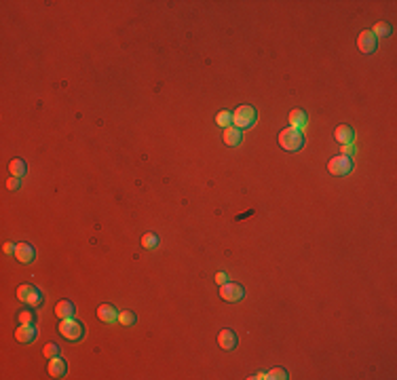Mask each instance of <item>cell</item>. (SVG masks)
<instances>
[{"mask_svg": "<svg viewBox=\"0 0 397 380\" xmlns=\"http://www.w3.org/2000/svg\"><path fill=\"white\" fill-rule=\"evenodd\" d=\"M279 146H281L283 150H288V152L300 150V148L304 146V136H302V131L294 129V127L283 129V131L279 133Z\"/></svg>", "mask_w": 397, "mask_h": 380, "instance_id": "obj_1", "label": "cell"}, {"mask_svg": "<svg viewBox=\"0 0 397 380\" xmlns=\"http://www.w3.org/2000/svg\"><path fill=\"white\" fill-rule=\"evenodd\" d=\"M256 110L253 106H237L232 112V125L237 129H251L256 125Z\"/></svg>", "mask_w": 397, "mask_h": 380, "instance_id": "obj_2", "label": "cell"}, {"mask_svg": "<svg viewBox=\"0 0 397 380\" xmlns=\"http://www.w3.org/2000/svg\"><path fill=\"white\" fill-rule=\"evenodd\" d=\"M57 330H59V334H62L66 340H70V342H76V340H80V338L85 336L83 323L76 321L74 317H70V319H62V323H59Z\"/></svg>", "mask_w": 397, "mask_h": 380, "instance_id": "obj_3", "label": "cell"}, {"mask_svg": "<svg viewBox=\"0 0 397 380\" xmlns=\"http://www.w3.org/2000/svg\"><path fill=\"white\" fill-rule=\"evenodd\" d=\"M17 298L24 304H28L30 309H36V306L43 304V294H40V290L34 285H19L17 287Z\"/></svg>", "mask_w": 397, "mask_h": 380, "instance_id": "obj_4", "label": "cell"}, {"mask_svg": "<svg viewBox=\"0 0 397 380\" xmlns=\"http://www.w3.org/2000/svg\"><path fill=\"white\" fill-rule=\"evenodd\" d=\"M328 171L332 173V176H347V173L353 171V159L351 157H344V155L334 157L328 163Z\"/></svg>", "mask_w": 397, "mask_h": 380, "instance_id": "obj_5", "label": "cell"}, {"mask_svg": "<svg viewBox=\"0 0 397 380\" xmlns=\"http://www.w3.org/2000/svg\"><path fill=\"white\" fill-rule=\"evenodd\" d=\"M220 296H222V300H226V302H239V300H243V296H245V290H243V285H239V283L226 281L224 285H220Z\"/></svg>", "mask_w": 397, "mask_h": 380, "instance_id": "obj_6", "label": "cell"}, {"mask_svg": "<svg viewBox=\"0 0 397 380\" xmlns=\"http://www.w3.org/2000/svg\"><path fill=\"white\" fill-rule=\"evenodd\" d=\"M376 47H378V40L374 38V34L370 32V30H363V32H359V38H357V49L361 51L363 55H372Z\"/></svg>", "mask_w": 397, "mask_h": 380, "instance_id": "obj_7", "label": "cell"}, {"mask_svg": "<svg viewBox=\"0 0 397 380\" xmlns=\"http://www.w3.org/2000/svg\"><path fill=\"white\" fill-rule=\"evenodd\" d=\"M15 258L22 262V264H32V262L36 260V249H34L30 243H17Z\"/></svg>", "mask_w": 397, "mask_h": 380, "instance_id": "obj_8", "label": "cell"}, {"mask_svg": "<svg viewBox=\"0 0 397 380\" xmlns=\"http://www.w3.org/2000/svg\"><path fill=\"white\" fill-rule=\"evenodd\" d=\"M97 319L112 325L118 321V311L112 304H101V306H97Z\"/></svg>", "mask_w": 397, "mask_h": 380, "instance_id": "obj_9", "label": "cell"}, {"mask_svg": "<svg viewBox=\"0 0 397 380\" xmlns=\"http://www.w3.org/2000/svg\"><path fill=\"white\" fill-rule=\"evenodd\" d=\"M36 327L34 325H19L17 330H15V338H17V342H22V344H30V342H34V338H36Z\"/></svg>", "mask_w": 397, "mask_h": 380, "instance_id": "obj_10", "label": "cell"}, {"mask_svg": "<svg viewBox=\"0 0 397 380\" xmlns=\"http://www.w3.org/2000/svg\"><path fill=\"white\" fill-rule=\"evenodd\" d=\"M334 140L340 142L342 146H347V144H355V131L349 125H338L334 129Z\"/></svg>", "mask_w": 397, "mask_h": 380, "instance_id": "obj_11", "label": "cell"}, {"mask_svg": "<svg viewBox=\"0 0 397 380\" xmlns=\"http://www.w3.org/2000/svg\"><path fill=\"white\" fill-rule=\"evenodd\" d=\"M47 369H49V376H51V378H64L66 372H68V365H66L64 359H59V355H57V357H53V359L49 361Z\"/></svg>", "mask_w": 397, "mask_h": 380, "instance_id": "obj_12", "label": "cell"}, {"mask_svg": "<svg viewBox=\"0 0 397 380\" xmlns=\"http://www.w3.org/2000/svg\"><path fill=\"white\" fill-rule=\"evenodd\" d=\"M218 344L224 348V351H232L237 346V334L232 330H222L218 336Z\"/></svg>", "mask_w": 397, "mask_h": 380, "instance_id": "obj_13", "label": "cell"}, {"mask_svg": "<svg viewBox=\"0 0 397 380\" xmlns=\"http://www.w3.org/2000/svg\"><path fill=\"white\" fill-rule=\"evenodd\" d=\"M307 122H309V118H307V112H304V110L296 108V110L290 112V125H292L294 129L302 131L304 127H307Z\"/></svg>", "mask_w": 397, "mask_h": 380, "instance_id": "obj_14", "label": "cell"}, {"mask_svg": "<svg viewBox=\"0 0 397 380\" xmlns=\"http://www.w3.org/2000/svg\"><path fill=\"white\" fill-rule=\"evenodd\" d=\"M74 313H76V309L70 300H59L55 306V315L59 319H70V317H74Z\"/></svg>", "mask_w": 397, "mask_h": 380, "instance_id": "obj_15", "label": "cell"}, {"mask_svg": "<svg viewBox=\"0 0 397 380\" xmlns=\"http://www.w3.org/2000/svg\"><path fill=\"white\" fill-rule=\"evenodd\" d=\"M224 144H226V146H239L241 144V129H237L235 125L224 129Z\"/></svg>", "mask_w": 397, "mask_h": 380, "instance_id": "obj_16", "label": "cell"}, {"mask_svg": "<svg viewBox=\"0 0 397 380\" xmlns=\"http://www.w3.org/2000/svg\"><path fill=\"white\" fill-rule=\"evenodd\" d=\"M9 171H11L13 178H19L22 180L26 176V161L24 159H13L11 163H9Z\"/></svg>", "mask_w": 397, "mask_h": 380, "instance_id": "obj_17", "label": "cell"}, {"mask_svg": "<svg viewBox=\"0 0 397 380\" xmlns=\"http://www.w3.org/2000/svg\"><path fill=\"white\" fill-rule=\"evenodd\" d=\"M370 32L374 34L376 40H378V38H386V36L391 34V26L386 24V22H378V24H376V26L370 30Z\"/></svg>", "mask_w": 397, "mask_h": 380, "instance_id": "obj_18", "label": "cell"}, {"mask_svg": "<svg viewBox=\"0 0 397 380\" xmlns=\"http://www.w3.org/2000/svg\"><path fill=\"white\" fill-rule=\"evenodd\" d=\"M216 125L222 127V129L232 127V112H228V110L218 112V114H216Z\"/></svg>", "mask_w": 397, "mask_h": 380, "instance_id": "obj_19", "label": "cell"}, {"mask_svg": "<svg viewBox=\"0 0 397 380\" xmlns=\"http://www.w3.org/2000/svg\"><path fill=\"white\" fill-rule=\"evenodd\" d=\"M142 247L144 249H157L159 247V237L155 232H146L144 237H142Z\"/></svg>", "mask_w": 397, "mask_h": 380, "instance_id": "obj_20", "label": "cell"}, {"mask_svg": "<svg viewBox=\"0 0 397 380\" xmlns=\"http://www.w3.org/2000/svg\"><path fill=\"white\" fill-rule=\"evenodd\" d=\"M118 323L125 325V327L134 325V323H136V315L131 313V311H120V313H118Z\"/></svg>", "mask_w": 397, "mask_h": 380, "instance_id": "obj_21", "label": "cell"}, {"mask_svg": "<svg viewBox=\"0 0 397 380\" xmlns=\"http://www.w3.org/2000/svg\"><path fill=\"white\" fill-rule=\"evenodd\" d=\"M286 378H290V376L283 367H275L271 372H267V380H286Z\"/></svg>", "mask_w": 397, "mask_h": 380, "instance_id": "obj_22", "label": "cell"}, {"mask_svg": "<svg viewBox=\"0 0 397 380\" xmlns=\"http://www.w3.org/2000/svg\"><path fill=\"white\" fill-rule=\"evenodd\" d=\"M43 355H45L47 359L57 357V355H59V346H57L55 342H47V344H45V348H43Z\"/></svg>", "mask_w": 397, "mask_h": 380, "instance_id": "obj_23", "label": "cell"}, {"mask_svg": "<svg viewBox=\"0 0 397 380\" xmlns=\"http://www.w3.org/2000/svg\"><path fill=\"white\" fill-rule=\"evenodd\" d=\"M19 323L34 325V313L32 311H22V313H19Z\"/></svg>", "mask_w": 397, "mask_h": 380, "instance_id": "obj_24", "label": "cell"}, {"mask_svg": "<svg viewBox=\"0 0 397 380\" xmlns=\"http://www.w3.org/2000/svg\"><path fill=\"white\" fill-rule=\"evenodd\" d=\"M19 186H22L19 178H13V176H11V178L7 180V188H9V190H19Z\"/></svg>", "mask_w": 397, "mask_h": 380, "instance_id": "obj_25", "label": "cell"}, {"mask_svg": "<svg viewBox=\"0 0 397 380\" xmlns=\"http://www.w3.org/2000/svg\"><path fill=\"white\" fill-rule=\"evenodd\" d=\"M15 249H17V245H15V243H11V241H7V243L3 245V251H5L7 256H13V254H15Z\"/></svg>", "mask_w": 397, "mask_h": 380, "instance_id": "obj_26", "label": "cell"}, {"mask_svg": "<svg viewBox=\"0 0 397 380\" xmlns=\"http://www.w3.org/2000/svg\"><path fill=\"white\" fill-rule=\"evenodd\" d=\"M355 152H357V148H355V144H347V146H342V155H344V157H349V155L353 157Z\"/></svg>", "mask_w": 397, "mask_h": 380, "instance_id": "obj_27", "label": "cell"}, {"mask_svg": "<svg viewBox=\"0 0 397 380\" xmlns=\"http://www.w3.org/2000/svg\"><path fill=\"white\" fill-rule=\"evenodd\" d=\"M228 279H226V273H216V283L218 285H224Z\"/></svg>", "mask_w": 397, "mask_h": 380, "instance_id": "obj_28", "label": "cell"}, {"mask_svg": "<svg viewBox=\"0 0 397 380\" xmlns=\"http://www.w3.org/2000/svg\"><path fill=\"white\" fill-rule=\"evenodd\" d=\"M251 378H256V380H267V372H262V374H256V376H251Z\"/></svg>", "mask_w": 397, "mask_h": 380, "instance_id": "obj_29", "label": "cell"}]
</instances>
